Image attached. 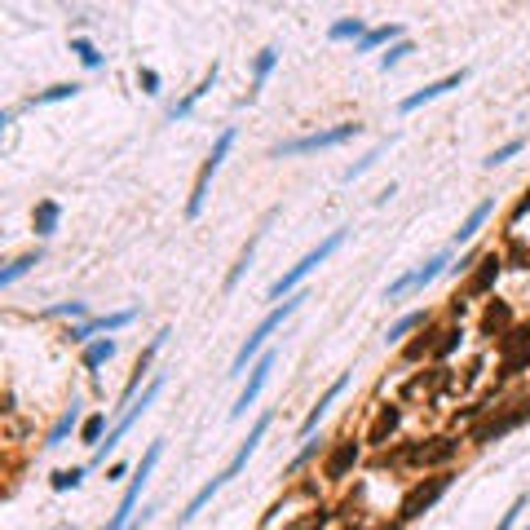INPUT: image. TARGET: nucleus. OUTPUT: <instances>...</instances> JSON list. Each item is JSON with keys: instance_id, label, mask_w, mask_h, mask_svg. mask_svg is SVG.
Returning <instances> with one entry per match:
<instances>
[{"instance_id": "obj_44", "label": "nucleus", "mask_w": 530, "mask_h": 530, "mask_svg": "<svg viewBox=\"0 0 530 530\" xmlns=\"http://www.w3.org/2000/svg\"><path fill=\"white\" fill-rule=\"evenodd\" d=\"M380 151H385V146H376V151H367V155H362V159L354 164V168H345V181H358V177H362V173H367V168H371V164H376V159H380Z\"/></svg>"}, {"instance_id": "obj_22", "label": "nucleus", "mask_w": 530, "mask_h": 530, "mask_svg": "<svg viewBox=\"0 0 530 530\" xmlns=\"http://www.w3.org/2000/svg\"><path fill=\"white\" fill-rule=\"evenodd\" d=\"M115 350H120V345H115L111 336H97V340H89V345H85L80 362H85V371H93V376H97V367H106V362L115 358Z\"/></svg>"}, {"instance_id": "obj_26", "label": "nucleus", "mask_w": 530, "mask_h": 530, "mask_svg": "<svg viewBox=\"0 0 530 530\" xmlns=\"http://www.w3.org/2000/svg\"><path fill=\"white\" fill-rule=\"evenodd\" d=\"M446 257H451V252H433V257L420 265V270H411V292H424L438 274H446Z\"/></svg>"}, {"instance_id": "obj_29", "label": "nucleus", "mask_w": 530, "mask_h": 530, "mask_svg": "<svg viewBox=\"0 0 530 530\" xmlns=\"http://www.w3.org/2000/svg\"><path fill=\"white\" fill-rule=\"evenodd\" d=\"M367 31H371V27L362 23V18H336V23L327 27V40H336V44H340V40H354V44H358Z\"/></svg>"}, {"instance_id": "obj_25", "label": "nucleus", "mask_w": 530, "mask_h": 530, "mask_svg": "<svg viewBox=\"0 0 530 530\" xmlns=\"http://www.w3.org/2000/svg\"><path fill=\"white\" fill-rule=\"evenodd\" d=\"M508 327H512V309L504 301H491L486 314H482V336H504Z\"/></svg>"}, {"instance_id": "obj_49", "label": "nucleus", "mask_w": 530, "mask_h": 530, "mask_svg": "<svg viewBox=\"0 0 530 530\" xmlns=\"http://www.w3.org/2000/svg\"><path fill=\"white\" fill-rule=\"evenodd\" d=\"M526 212H530V195H526V199H522V204H517V208H512V226H517V221H522V217H526Z\"/></svg>"}, {"instance_id": "obj_9", "label": "nucleus", "mask_w": 530, "mask_h": 530, "mask_svg": "<svg viewBox=\"0 0 530 530\" xmlns=\"http://www.w3.org/2000/svg\"><path fill=\"white\" fill-rule=\"evenodd\" d=\"M460 455V442L455 438H429V442H411L402 460L416 464V469H451V460Z\"/></svg>"}, {"instance_id": "obj_12", "label": "nucleus", "mask_w": 530, "mask_h": 530, "mask_svg": "<svg viewBox=\"0 0 530 530\" xmlns=\"http://www.w3.org/2000/svg\"><path fill=\"white\" fill-rule=\"evenodd\" d=\"M270 371H274V354H261L257 362H252V376H247V385H243V393H239V402L230 407V420H243L247 416V407L261 398V389H265V380H270Z\"/></svg>"}, {"instance_id": "obj_33", "label": "nucleus", "mask_w": 530, "mask_h": 530, "mask_svg": "<svg viewBox=\"0 0 530 530\" xmlns=\"http://www.w3.org/2000/svg\"><path fill=\"white\" fill-rule=\"evenodd\" d=\"M106 411H97V416H89L85 424H80V442L85 446H102V438H106Z\"/></svg>"}, {"instance_id": "obj_19", "label": "nucleus", "mask_w": 530, "mask_h": 530, "mask_svg": "<svg viewBox=\"0 0 530 530\" xmlns=\"http://www.w3.org/2000/svg\"><path fill=\"white\" fill-rule=\"evenodd\" d=\"M491 212H495V199H482V204H477L469 217H464V226L455 230V239H451V243H455V247H460V243H473L477 235H482V226L491 221Z\"/></svg>"}, {"instance_id": "obj_45", "label": "nucleus", "mask_w": 530, "mask_h": 530, "mask_svg": "<svg viewBox=\"0 0 530 530\" xmlns=\"http://www.w3.org/2000/svg\"><path fill=\"white\" fill-rule=\"evenodd\" d=\"M305 442H309V438H305ZM314 455H319V442H309V446H301V455H296V460L288 464V473H301V469H305V464H309Z\"/></svg>"}, {"instance_id": "obj_10", "label": "nucleus", "mask_w": 530, "mask_h": 530, "mask_svg": "<svg viewBox=\"0 0 530 530\" xmlns=\"http://www.w3.org/2000/svg\"><path fill=\"white\" fill-rule=\"evenodd\" d=\"M508 270V261L504 252H482V261L473 265V274H469V288H464V301H482L486 292H495V283H500V274Z\"/></svg>"}, {"instance_id": "obj_50", "label": "nucleus", "mask_w": 530, "mask_h": 530, "mask_svg": "<svg viewBox=\"0 0 530 530\" xmlns=\"http://www.w3.org/2000/svg\"><path fill=\"white\" fill-rule=\"evenodd\" d=\"M389 530H407V526H402V522H398V526H389Z\"/></svg>"}, {"instance_id": "obj_35", "label": "nucleus", "mask_w": 530, "mask_h": 530, "mask_svg": "<svg viewBox=\"0 0 530 530\" xmlns=\"http://www.w3.org/2000/svg\"><path fill=\"white\" fill-rule=\"evenodd\" d=\"M522 350H530V323H512L504 331V358L508 354H522Z\"/></svg>"}, {"instance_id": "obj_4", "label": "nucleus", "mask_w": 530, "mask_h": 530, "mask_svg": "<svg viewBox=\"0 0 530 530\" xmlns=\"http://www.w3.org/2000/svg\"><path fill=\"white\" fill-rule=\"evenodd\" d=\"M345 239H350V230H331V235H327V239H323L319 247H314V252H305V257L296 261V265H292V270H288L283 278H274V283H270V296H274V301H283V296H292V292L301 288L305 278H309L314 270H319V265H323V261H327L331 252H336V247H340Z\"/></svg>"}, {"instance_id": "obj_47", "label": "nucleus", "mask_w": 530, "mask_h": 530, "mask_svg": "<svg viewBox=\"0 0 530 530\" xmlns=\"http://www.w3.org/2000/svg\"><path fill=\"white\" fill-rule=\"evenodd\" d=\"M522 508H526V500H512V508L500 517V526H495V530H512V522H517V512H522Z\"/></svg>"}, {"instance_id": "obj_31", "label": "nucleus", "mask_w": 530, "mask_h": 530, "mask_svg": "<svg viewBox=\"0 0 530 530\" xmlns=\"http://www.w3.org/2000/svg\"><path fill=\"white\" fill-rule=\"evenodd\" d=\"M71 54H75L80 62H85L89 71H97V66L106 62V54H102V49H97V44L89 40V36H71Z\"/></svg>"}, {"instance_id": "obj_5", "label": "nucleus", "mask_w": 530, "mask_h": 530, "mask_svg": "<svg viewBox=\"0 0 530 530\" xmlns=\"http://www.w3.org/2000/svg\"><path fill=\"white\" fill-rule=\"evenodd\" d=\"M159 389H164V376H151V385L142 389V398H132V402H128V411H124V416H120V420H115V424L106 429L102 446H93V464H106V455L115 451V446H120V438H124L128 429H132V424H137V420L146 416V407H151L155 398H159Z\"/></svg>"}, {"instance_id": "obj_32", "label": "nucleus", "mask_w": 530, "mask_h": 530, "mask_svg": "<svg viewBox=\"0 0 530 530\" xmlns=\"http://www.w3.org/2000/svg\"><path fill=\"white\" fill-rule=\"evenodd\" d=\"M274 66H278V49H261V54L252 58V93L265 89V80H270Z\"/></svg>"}, {"instance_id": "obj_36", "label": "nucleus", "mask_w": 530, "mask_h": 530, "mask_svg": "<svg viewBox=\"0 0 530 530\" xmlns=\"http://www.w3.org/2000/svg\"><path fill=\"white\" fill-rule=\"evenodd\" d=\"M168 336H173V331H168V327H159V331H155V336H151V345H146V350L137 354V367H132V371H142V376H146V371H151V362H155V354L164 350V340H168Z\"/></svg>"}, {"instance_id": "obj_46", "label": "nucleus", "mask_w": 530, "mask_h": 530, "mask_svg": "<svg viewBox=\"0 0 530 530\" xmlns=\"http://www.w3.org/2000/svg\"><path fill=\"white\" fill-rule=\"evenodd\" d=\"M477 261H482V252H464L460 265H451V274H455V278H460V274H473V265H477Z\"/></svg>"}, {"instance_id": "obj_48", "label": "nucleus", "mask_w": 530, "mask_h": 530, "mask_svg": "<svg viewBox=\"0 0 530 530\" xmlns=\"http://www.w3.org/2000/svg\"><path fill=\"white\" fill-rule=\"evenodd\" d=\"M124 473H128V464H124V460H120V464H111V469H106V482H120Z\"/></svg>"}, {"instance_id": "obj_40", "label": "nucleus", "mask_w": 530, "mask_h": 530, "mask_svg": "<svg viewBox=\"0 0 530 530\" xmlns=\"http://www.w3.org/2000/svg\"><path fill=\"white\" fill-rule=\"evenodd\" d=\"M159 85H164V80H159L155 66H137V89H142L146 97H159Z\"/></svg>"}, {"instance_id": "obj_6", "label": "nucleus", "mask_w": 530, "mask_h": 530, "mask_svg": "<svg viewBox=\"0 0 530 530\" xmlns=\"http://www.w3.org/2000/svg\"><path fill=\"white\" fill-rule=\"evenodd\" d=\"M362 124H331V128H319V132H305V137H296V142H278L274 146V159H288V155H309V151H327V146H345L350 137H358Z\"/></svg>"}, {"instance_id": "obj_41", "label": "nucleus", "mask_w": 530, "mask_h": 530, "mask_svg": "<svg viewBox=\"0 0 530 530\" xmlns=\"http://www.w3.org/2000/svg\"><path fill=\"white\" fill-rule=\"evenodd\" d=\"M85 482V469H58L54 473V491H75Z\"/></svg>"}, {"instance_id": "obj_11", "label": "nucleus", "mask_w": 530, "mask_h": 530, "mask_svg": "<svg viewBox=\"0 0 530 530\" xmlns=\"http://www.w3.org/2000/svg\"><path fill=\"white\" fill-rule=\"evenodd\" d=\"M132 319H137V309H115V314H97V319H80V323H71V336L75 345H89V340H97V331H120V327H128Z\"/></svg>"}, {"instance_id": "obj_27", "label": "nucleus", "mask_w": 530, "mask_h": 530, "mask_svg": "<svg viewBox=\"0 0 530 530\" xmlns=\"http://www.w3.org/2000/svg\"><path fill=\"white\" fill-rule=\"evenodd\" d=\"M40 261H44V252H40V247H36V252H23V257L13 261V265H5V270H0V288H13L23 274H31V270H36Z\"/></svg>"}, {"instance_id": "obj_28", "label": "nucleus", "mask_w": 530, "mask_h": 530, "mask_svg": "<svg viewBox=\"0 0 530 530\" xmlns=\"http://www.w3.org/2000/svg\"><path fill=\"white\" fill-rule=\"evenodd\" d=\"M393 40H402V27H398V23H389V27H371L367 31V36H362L354 49H358V54H371V49H380V44H393Z\"/></svg>"}, {"instance_id": "obj_23", "label": "nucleus", "mask_w": 530, "mask_h": 530, "mask_svg": "<svg viewBox=\"0 0 530 530\" xmlns=\"http://www.w3.org/2000/svg\"><path fill=\"white\" fill-rule=\"evenodd\" d=\"M212 85H217V66H208V71H204V80H199V89H190L186 97H181V102H177V106L168 111V120H173V124H177V120H186V115L195 111V102H199V97H204V93H208Z\"/></svg>"}, {"instance_id": "obj_8", "label": "nucleus", "mask_w": 530, "mask_h": 530, "mask_svg": "<svg viewBox=\"0 0 530 530\" xmlns=\"http://www.w3.org/2000/svg\"><path fill=\"white\" fill-rule=\"evenodd\" d=\"M159 455H164V442H155L151 451L142 455V464H137V473H132V482H128V491H124V500H120V508L111 512V522H106V530H128V522H132V508H137V500H142V486L151 482V473H155V464H159Z\"/></svg>"}, {"instance_id": "obj_2", "label": "nucleus", "mask_w": 530, "mask_h": 530, "mask_svg": "<svg viewBox=\"0 0 530 530\" xmlns=\"http://www.w3.org/2000/svg\"><path fill=\"white\" fill-rule=\"evenodd\" d=\"M305 301H309V292H292V296H283V301H278V305H274V309H270V314H265V319L257 323V331H252V336H247V340L239 345V354H235V367H230V371H235V376H239V371H247V362H257V358L265 354V340H270L274 331L283 327V323H288V319H292V314L301 309Z\"/></svg>"}, {"instance_id": "obj_7", "label": "nucleus", "mask_w": 530, "mask_h": 530, "mask_svg": "<svg viewBox=\"0 0 530 530\" xmlns=\"http://www.w3.org/2000/svg\"><path fill=\"white\" fill-rule=\"evenodd\" d=\"M230 151H235V128H221L217 142H212V151H208V159H204V168H199V177H195V195H190V204H186V217H190V221L204 212V204H208V181L217 177V168L226 164Z\"/></svg>"}, {"instance_id": "obj_39", "label": "nucleus", "mask_w": 530, "mask_h": 530, "mask_svg": "<svg viewBox=\"0 0 530 530\" xmlns=\"http://www.w3.org/2000/svg\"><path fill=\"white\" fill-rule=\"evenodd\" d=\"M44 319H89V309L85 301H62V305H49Z\"/></svg>"}, {"instance_id": "obj_37", "label": "nucleus", "mask_w": 530, "mask_h": 530, "mask_svg": "<svg viewBox=\"0 0 530 530\" xmlns=\"http://www.w3.org/2000/svg\"><path fill=\"white\" fill-rule=\"evenodd\" d=\"M407 54H416V44H411L407 36H402V40H393V44L385 49V54H380V71H389V66H398V62H402Z\"/></svg>"}, {"instance_id": "obj_13", "label": "nucleus", "mask_w": 530, "mask_h": 530, "mask_svg": "<svg viewBox=\"0 0 530 530\" xmlns=\"http://www.w3.org/2000/svg\"><path fill=\"white\" fill-rule=\"evenodd\" d=\"M464 80H469V71H464V66H460V71H451V75H442V80H433V85H424V89H416V93H411V97H402V102H398V111H402V115H411V111H420L424 102H433V97H442V93H451V89H460Z\"/></svg>"}, {"instance_id": "obj_43", "label": "nucleus", "mask_w": 530, "mask_h": 530, "mask_svg": "<svg viewBox=\"0 0 530 530\" xmlns=\"http://www.w3.org/2000/svg\"><path fill=\"white\" fill-rule=\"evenodd\" d=\"M331 517H336V512H331L327 504H319V508H314V512H309V517H305L301 526H296V530H323V526H327Z\"/></svg>"}, {"instance_id": "obj_42", "label": "nucleus", "mask_w": 530, "mask_h": 530, "mask_svg": "<svg viewBox=\"0 0 530 530\" xmlns=\"http://www.w3.org/2000/svg\"><path fill=\"white\" fill-rule=\"evenodd\" d=\"M522 146H526L522 137H512V142H504V146H500V151H491V155H486V168H495V164H508L512 155H517V151H522Z\"/></svg>"}, {"instance_id": "obj_24", "label": "nucleus", "mask_w": 530, "mask_h": 530, "mask_svg": "<svg viewBox=\"0 0 530 530\" xmlns=\"http://www.w3.org/2000/svg\"><path fill=\"white\" fill-rule=\"evenodd\" d=\"M424 323H433V314H429V309H411V314H402V319H398V323L385 331V340H389V345H402L411 331L424 327Z\"/></svg>"}, {"instance_id": "obj_20", "label": "nucleus", "mask_w": 530, "mask_h": 530, "mask_svg": "<svg viewBox=\"0 0 530 530\" xmlns=\"http://www.w3.org/2000/svg\"><path fill=\"white\" fill-rule=\"evenodd\" d=\"M80 424H85V416H80V402H71V407H66L62 416H58V424L49 429V438H44V446H49V451H58V446H62L66 438H71V433H75Z\"/></svg>"}, {"instance_id": "obj_21", "label": "nucleus", "mask_w": 530, "mask_h": 530, "mask_svg": "<svg viewBox=\"0 0 530 530\" xmlns=\"http://www.w3.org/2000/svg\"><path fill=\"white\" fill-rule=\"evenodd\" d=\"M442 323H424V331H420V340H411L407 350H402V358L407 362H420V358H433V350H438V340H442Z\"/></svg>"}, {"instance_id": "obj_30", "label": "nucleus", "mask_w": 530, "mask_h": 530, "mask_svg": "<svg viewBox=\"0 0 530 530\" xmlns=\"http://www.w3.org/2000/svg\"><path fill=\"white\" fill-rule=\"evenodd\" d=\"M80 93V85L75 80H66V85H49L44 93H36V97H27V106L36 111V106H54V102H66V97H75Z\"/></svg>"}, {"instance_id": "obj_3", "label": "nucleus", "mask_w": 530, "mask_h": 530, "mask_svg": "<svg viewBox=\"0 0 530 530\" xmlns=\"http://www.w3.org/2000/svg\"><path fill=\"white\" fill-rule=\"evenodd\" d=\"M451 482H455V473L451 469H433L429 477H420L416 486H411L407 495H402V504H398V522L402 526H411V522H420L429 508H433L446 491H451Z\"/></svg>"}, {"instance_id": "obj_15", "label": "nucleus", "mask_w": 530, "mask_h": 530, "mask_svg": "<svg viewBox=\"0 0 530 530\" xmlns=\"http://www.w3.org/2000/svg\"><path fill=\"white\" fill-rule=\"evenodd\" d=\"M358 451H362V446H358V442H350V438H340L336 446H331L327 460H323V477H327V482H340V477L358 464Z\"/></svg>"}, {"instance_id": "obj_1", "label": "nucleus", "mask_w": 530, "mask_h": 530, "mask_svg": "<svg viewBox=\"0 0 530 530\" xmlns=\"http://www.w3.org/2000/svg\"><path fill=\"white\" fill-rule=\"evenodd\" d=\"M270 420H274V416H270V411H265V416H261V420L252 424V433H247V442H243L239 451H235V460H230L226 469H221L217 477H212V482H204V486H199V495H195V500L186 504V512H181V522H190L195 512H204V504L212 500V495H217V491H221L226 482H235V477H239V473L247 469V460L257 455V446H261V438H265V429H270Z\"/></svg>"}, {"instance_id": "obj_18", "label": "nucleus", "mask_w": 530, "mask_h": 530, "mask_svg": "<svg viewBox=\"0 0 530 530\" xmlns=\"http://www.w3.org/2000/svg\"><path fill=\"white\" fill-rule=\"evenodd\" d=\"M58 226H62V204H58V199H40L36 212H31V230H36V239L58 235Z\"/></svg>"}, {"instance_id": "obj_14", "label": "nucleus", "mask_w": 530, "mask_h": 530, "mask_svg": "<svg viewBox=\"0 0 530 530\" xmlns=\"http://www.w3.org/2000/svg\"><path fill=\"white\" fill-rule=\"evenodd\" d=\"M517 424H526V420H522V407H495V416H491L486 424L473 429V442H500V438L512 433Z\"/></svg>"}, {"instance_id": "obj_34", "label": "nucleus", "mask_w": 530, "mask_h": 530, "mask_svg": "<svg viewBox=\"0 0 530 530\" xmlns=\"http://www.w3.org/2000/svg\"><path fill=\"white\" fill-rule=\"evenodd\" d=\"M257 243H261V235H252V239H247V247H243V252H239V261H235V270L226 274V292H235V288H239L243 270H247V265H252V252H257Z\"/></svg>"}, {"instance_id": "obj_16", "label": "nucleus", "mask_w": 530, "mask_h": 530, "mask_svg": "<svg viewBox=\"0 0 530 530\" xmlns=\"http://www.w3.org/2000/svg\"><path fill=\"white\" fill-rule=\"evenodd\" d=\"M398 424H402V407H398V402L376 407L371 429H367V438H362V442H371V446H389V438L398 433Z\"/></svg>"}, {"instance_id": "obj_17", "label": "nucleus", "mask_w": 530, "mask_h": 530, "mask_svg": "<svg viewBox=\"0 0 530 530\" xmlns=\"http://www.w3.org/2000/svg\"><path fill=\"white\" fill-rule=\"evenodd\" d=\"M350 380H354V376H350V371H345L340 380H331V385H327V393L319 398V402H314V411H309V416H305V424H301V438H314V429H319V420L327 416V407H331V402H336V398H340L345 389H350Z\"/></svg>"}, {"instance_id": "obj_38", "label": "nucleus", "mask_w": 530, "mask_h": 530, "mask_svg": "<svg viewBox=\"0 0 530 530\" xmlns=\"http://www.w3.org/2000/svg\"><path fill=\"white\" fill-rule=\"evenodd\" d=\"M460 345H464V327H446V331H442V340H438V350H433V358H438V362H442V358H451Z\"/></svg>"}]
</instances>
